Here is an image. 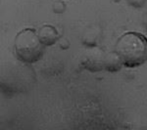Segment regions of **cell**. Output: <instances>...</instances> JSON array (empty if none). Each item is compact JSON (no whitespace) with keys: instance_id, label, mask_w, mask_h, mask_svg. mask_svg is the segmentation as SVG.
Wrapping results in <instances>:
<instances>
[{"instance_id":"6da1fadb","label":"cell","mask_w":147,"mask_h":130,"mask_svg":"<svg viewBox=\"0 0 147 130\" xmlns=\"http://www.w3.org/2000/svg\"><path fill=\"white\" fill-rule=\"evenodd\" d=\"M115 51L125 67H139L147 61V38L136 31L125 32L118 39Z\"/></svg>"},{"instance_id":"7a4b0ae2","label":"cell","mask_w":147,"mask_h":130,"mask_svg":"<svg viewBox=\"0 0 147 130\" xmlns=\"http://www.w3.org/2000/svg\"><path fill=\"white\" fill-rule=\"evenodd\" d=\"M30 65L19 60V62H12L8 67L2 68L1 89L3 92L21 93L34 84L35 74Z\"/></svg>"},{"instance_id":"3957f363","label":"cell","mask_w":147,"mask_h":130,"mask_svg":"<svg viewBox=\"0 0 147 130\" xmlns=\"http://www.w3.org/2000/svg\"><path fill=\"white\" fill-rule=\"evenodd\" d=\"M44 46L37 32L32 28H24L14 40V49L17 59L27 64L38 62L44 55Z\"/></svg>"},{"instance_id":"277c9868","label":"cell","mask_w":147,"mask_h":130,"mask_svg":"<svg viewBox=\"0 0 147 130\" xmlns=\"http://www.w3.org/2000/svg\"><path fill=\"white\" fill-rule=\"evenodd\" d=\"M104 56L105 52L98 47L92 46L82 60V67L91 72H100L104 70Z\"/></svg>"},{"instance_id":"5b68a950","label":"cell","mask_w":147,"mask_h":130,"mask_svg":"<svg viewBox=\"0 0 147 130\" xmlns=\"http://www.w3.org/2000/svg\"><path fill=\"white\" fill-rule=\"evenodd\" d=\"M40 41L44 46H52L59 40V32L55 27L51 25H44L37 30Z\"/></svg>"},{"instance_id":"8992f818","label":"cell","mask_w":147,"mask_h":130,"mask_svg":"<svg viewBox=\"0 0 147 130\" xmlns=\"http://www.w3.org/2000/svg\"><path fill=\"white\" fill-rule=\"evenodd\" d=\"M124 66L120 56L115 52H107L104 56V70L110 72H116L120 70Z\"/></svg>"},{"instance_id":"52a82bcc","label":"cell","mask_w":147,"mask_h":130,"mask_svg":"<svg viewBox=\"0 0 147 130\" xmlns=\"http://www.w3.org/2000/svg\"><path fill=\"white\" fill-rule=\"evenodd\" d=\"M146 0H127V2L130 6L134 7H142L144 5Z\"/></svg>"},{"instance_id":"ba28073f","label":"cell","mask_w":147,"mask_h":130,"mask_svg":"<svg viewBox=\"0 0 147 130\" xmlns=\"http://www.w3.org/2000/svg\"><path fill=\"white\" fill-rule=\"evenodd\" d=\"M144 25H145V28L147 30V13H146V15L144 16Z\"/></svg>"}]
</instances>
